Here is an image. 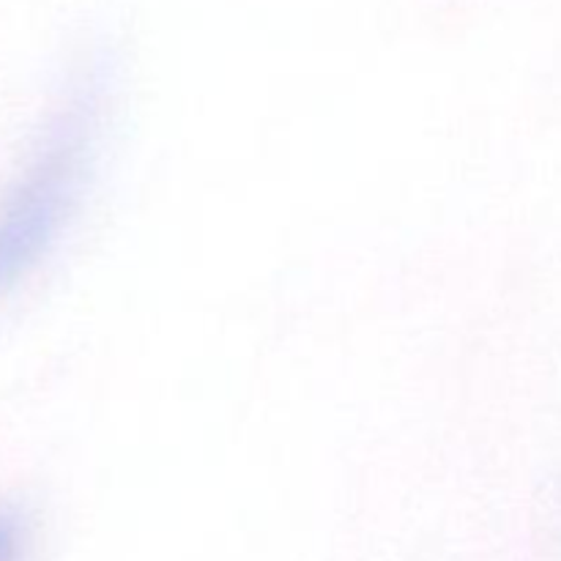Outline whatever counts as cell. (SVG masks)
Segmentation results:
<instances>
[{"mask_svg": "<svg viewBox=\"0 0 561 561\" xmlns=\"http://www.w3.org/2000/svg\"><path fill=\"white\" fill-rule=\"evenodd\" d=\"M99 82L80 85L33 140L0 195V301L44 261L80 208L102 137Z\"/></svg>", "mask_w": 561, "mask_h": 561, "instance_id": "obj_1", "label": "cell"}, {"mask_svg": "<svg viewBox=\"0 0 561 561\" xmlns=\"http://www.w3.org/2000/svg\"><path fill=\"white\" fill-rule=\"evenodd\" d=\"M0 561H25V531L5 510H0Z\"/></svg>", "mask_w": 561, "mask_h": 561, "instance_id": "obj_2", "label": "cell"}]
</instances>
